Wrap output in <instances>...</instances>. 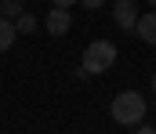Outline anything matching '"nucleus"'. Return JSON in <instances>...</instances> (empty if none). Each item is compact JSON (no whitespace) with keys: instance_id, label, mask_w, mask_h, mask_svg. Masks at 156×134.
I'll list each match as a JSON object with an SVG mask.
<instances>
[{"instance_id":"obj_1","label":"nucleus","mask_w":156,"mask_h":134,"mask_svg":"<svg viewBox=\"0 0 156 134\" xmlns=\"http://www.w3.org/2000/svg\"><path fill=\"white\" fill-rule=\"evenodd\" d=\"M145 98L138 94V91H120L116 98H113V105H109V112H113V120H116L120 127H142V120H145Z\"/></svg>"},{"instance_id":"obj_2","label":"nucleus","mask_w":156,"mask_h":134,"mask_svg":"<svg viewBox=\"0 0 156 134\" xmlns=\"http://www.w3.org/2000/svg\"><path fill=\"white\" fill-rule=\"evenodd\" d=\"M113 62H116V44L98 36V40H91V44L83 47V62H80V69H83L87 76H98V73L113 69Z\"/></svg>"},{"instance_id":"obj_3","label":"nucleus","mask_w":156,"mask_h":134,"mask_svg":"<svg viewBox=\"0 0 156 134\" xmlns=\"http://www.w3.org/2000/svg\"><path fill=\"white\" fill-rule=\"evenodd\" d=\"M69 26H73V11H66V7H55V11H47V18H44V29H47L51 36H66Z\"/></svg>"},{"instance_id":"obj_4","label":"nucleus","mask_w":156,"mask_h":134,"mask_svg":"<svg viewBox=\"0 0 156 134\" xmlns=\"http://www.w3.org/2000/svg\"><path fill=\"white\" fill-rule=\"evenodd\" d=\"M113 18H116V26L123 33H131V29L138 26V7H134V0H116V4H113Z\"/></svg>"},{"instance_id":"obj_5","label":"nucleus","mask_w":156,"mask_h":134,"mask_svg":"<svg viewBox=\"0 0 156 134\" xmlns=\"http://www.w3.org/2000/svg\"><path fill=\"white\" fill-rule=\"evenodd\" d=\"M134 33H138L145 44H153V47H156V11L138 15V26H134Z\"/></svg>"},{"instance_id":"obj_6","label":"nucleus","mask_w":156,"mask_h":134,"mask_svg":"<svg viewBox=\"0 0 156 134\" xmlns=\"http://www.w3.org/2000/svg\"><path fill=\"white\" fill-rule=\"evenodd\" d=\"M18 15H26V0H0V18L15 22Z\"/></svg>"},{"instance_id":"obj_7","label":"nucleus","mask_w":156,"mask_h":134,"mask_svg":"<svg viewBox=\"0 0 156 134\" xmlns=\"http://www.w3.org/2000/svg\"><path fill=\"white\" fill-rule=\"evenodd\" d=\"M18 40V33H15V22H7V18H0V51H7V47Z\"/></svg>"},{"instance_id":"obj_8","label":"nucleus","mask_w":156,"mask_h":134,"mask_svg":"<svg viewBox=\"0 0 156 134\" xmlns=\"http://www.w3.org/2000/svg\"><path fill=\"white\" fill-rule=\"evenodd\" d=\"M15 33H18V36H29V33H37V18H33L29 11H26V15H18V18H15Z\"/></svg>"},{"instance_id":"obj_9","label":"nucleus","mask_w":156,"mask_h":134,"mask_svg":"<svg viewBox=\"0 0 156 134\" xmlns=\"http://www.w3.org/2000/svg\"><path fill=\"white\" fill-rule=\"evenodd\" d=\"M80 4H83V7H87V11H98V7H102V4H105V0H80Z\"/></svg>"},{"instance_id":"obj_10","label":"nucleus","mask_w":156,"mask_h":134,"mask_svg":"<svg viewBox=\"0 0 156 134\" xmlns=\"http://www.w3.org/2000/svg\"><path fill=\"white\" fill-rule=\"evenodd\" d=\"M73 4H80V0H55V7H66V11H69Z\"/></svg>"},{"instance_id":"obj_11","label":"nucleus","mask_w":156,"mask_h":134,"mask_svg":"<svg viewBox=\"0 0 156 134\" xmlns=\"http://www.w3.org/2000/svg\"><path fill=\"white\" fill-rule=\"evenodd\" d=\"M138 134H156V127H138Z\"/></svg>"},{"instance_id":"obj_12","label":"nucleus","mask_w":156,"mask_h":134,"mask_svg":"<svg viewBox=\"0 0 156 134\" xmlns=\"http://www.w3.org/2000/svg\"><path fill=\"white\" fill-rule=\"evenodd\" d=\"M153 94H156V76H153Z\"/></svg>"},{"instance_id":"obj_13","label":"nucleus","mask_w":156,"mask_h":134,"mask_svg":"<svg viewBox=\"0 0 156 134\" xmlns=\"http://www.w3.org/2000/svg\"><path fill=\"white\" fill-rule=\"evenodd\" d=\"M149 4H153V11H156V0H149Z\"/></svg>"}]
</instances>
